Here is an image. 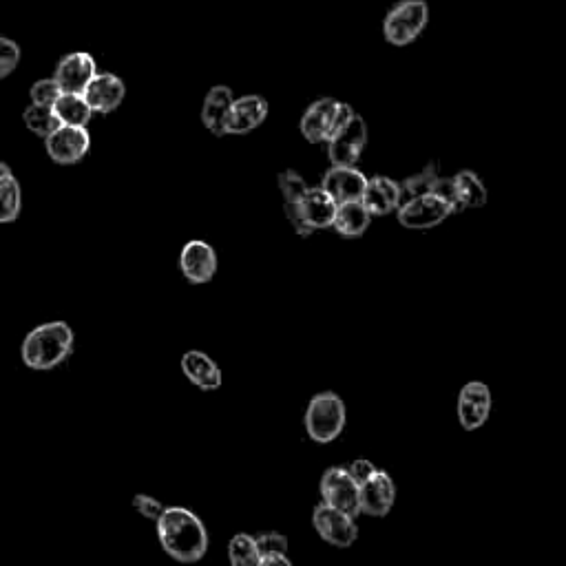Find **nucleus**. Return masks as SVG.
<instances>
[{"label": "nucleus", "mask_w": 566, "mask_h": 566, "mask_svg": "<svg viewBox=\"0 0 566 566\" xmlns=\"http://www.w3.org/2000/svg\"><path fill=\"white\" fill-rule=\"evenodd\" d=\"M157 538L177 562H199L208 551V533L197 513L184 507H166L157 520Z\"/></svg>", "instance_id": "1"}, {"label": "nucleus", "mask_w": 566, "mask_h": 566, "mask_svg": "<svg viewBox=\"0 0 566 566\" xmlns=\"http://www.w3.org/2000/svg\"><path fill=\"white\" fill-rule=\"evenodd\" d=\"M73 339V330L65 321L43 323L27 334L20 354L31 370H54L71 356Z\"/></svg>", "instance_id": "2"}, {"label": "nucleus", "mask_w": 566, "mask_h": 566, "mask_svg": "<svg viewBox=\"0 0 566 566\" xmlns=\"http://www.w3.org/2000/svg\"><path fill=\"white\" fill-rule=\"evenodd\" d=\"M429 23V7L425 0H403L387 12L383 20V36L394 47H407L423 34Z\"/></svg>", "instance_id": "3"}, {"label": "nucleus", "mask_w": 566, "mask_h": 566, "mask_svg": "<svg viewBox=\"0 0 566 566\" xmlns=\"http://www.w3.org/2000/svg\"><path fill=\"white\" fill-rule=\"evenodd\" d=\"M345 427V405L339 394L321 392L310 401L306 412V429L314 443L328 445L337 440Z\"/></svg>", "instance_id": "4"}, {"label": "nucleus", "mask_w": 566, "mask_h": 566, "mask_svg": "<svg viewBox=\"0 0 566 566\" xmlns=\"http://www.w3.org/2000/svg\"><path fill=\"white\" fill-rule=\"evenodd\" d=\"M321 496L326 505L356 518L361 511V485L348 467H330L321 478Z\"/></svg>", "instance_id": "5"}, {"label": "nucleus", "mask_w": 566, "mask_h": 566, "mask_svg": "<svg viewBox=\"0 0 566 566\" xmlns=\"http://www.w3.org/2000/svg\"><path fill=\"white\" fill-rule=\"evenodd\" d=\"M396 213H398V224L412 230H427L440 226L449 215H454L447 199L436 193L407 199Z\"/></svg>", "instance_id": "6"}, {"label": "nucleus", "mask_w": 566, "mask_h": 566, "mask_svg": "<svg viewBox=\"0 0 566 566\" xmlns=\"http://www.w3.org/2000/svg\"><path fill=\"white\" fill-rule=\"evenodd\" d=\"M365 144H368V127H365V120L361 115L354 113L328 140V155L332 166H354L361 157Z\"/></svg>", "instance_id": "7"}, {"label": "nucleus", "mask_w": 566, "mask_h": 566, "mask_svg": "<svg viewBox=\"0 0 566 566\" xmlns=\"http://www.w3.org/2000/svg\"><path fill=\"white\" fill-rule=\"evenodd\" d=\"M312 524L323 540L339 549L352 547V544L356 542V536H359V529H356L354 518L348 516V513L326 505V502H321V505L314 507Z\"/></svg>", "instance_id": "8"}, {"label": "nucleus", "mask_w": 566, "mask_h": 566, "mask_svg": "<svg viewBox=\"0 0 566 566\" xmlns=\"http://www.w3.org/2000/svg\"><path fill=\"white\" fill-rule=\"evenodd\" d=\"M98 76L96 71V60L85 51H76V54H67L58 62L56 67V80L65 93H73V96H85V91Z\"/></svg>", "instance_id": "9"}, {"label": "nucleus", "mask_w": 566, "mask_h": 566, "mask_svg": "<svg viewBox=\"0 0 566 566\" xmlns=\"http://www.w3.org/2000/svg\"><path fill=\"white\" fill-rule=\"evenodd\" d=\"M491 414V390L480 381L467 383L458 396V421L467 432H474L487 423Z\"/></svg>", "instance_id": "10"}, {"label": "nucleus", "mask_w": 566, "mask_h": 566, "mask_svg": "<svg viewBox=\"0 0 566 566\" xmlns=\"http://www.w3.org/2000/svg\"><path fill=\"white\" fill-rule=\"evenodd\" d=\"M47 155L58 164H76L91 149V135L80 127H60L45 140Z\"/></svg>", "instance_id": "11"}, {"label": "nucleus", "mask_w": 566, "mask_h": 566, "mask_svg": "<svg viewBox=\"0 0 566 566\" xmlns=\"http://www.w3.org/2000/svg\"><path fill=\"white\" fill-rule=\"evenodd\" d=\"M337 213H339V204L326 188L317 186V188H308L306 197H303L301 204V222L303 228L308 230V235H312L314 230L319 228H330L337 222Z\"/></svg>", "instance_id": "12"}, {"label": "nucleus", "mask_w": 566, "mask_h": 566, "mask_svg": "<svg viewBox=\"0 0 566 566\" xmlns=\"http://www.w3.org/2000/svg\"><path fill=\"white\" fill-rule=\"evenodd\" d=\"M368 177H365L354 166H332V169L323 177L321 186L337 199V204L348 202H363L365 188H368Z\"/></svg>", "instance_id": "13"}, {"label": "nucleus", "mask_w": 566, "mask_h": 566, "mask_svg": "<svg viewBox=\"0 0 566 566\" xmlns=\"http://www.w3.org/2000/svg\"><path fill=\"white\" fill-rule=\"evenodd\" d=\"M339 109H341V102L332 100V98H321L314 102L299 124L303 138H306L310 144L328 142L334 131V124H337Z\"/></svg>", "instance_id": "14"}, {"label": "nucleus", "mask_w": 566, "mask_h": 566, "mask_svg": "<svg viewBox=\"0 0 566 566\" xmlns=\"http://www.w3.org/2000/svg\"><path fill=\"white\" fill-rule=\"evenodd\" d=\"M182 275L191 283H206L217 272V253L213 246H208L202 239H193L182 248L180 255Z\"/></svg>", "instance_id": "15"}, {"label": "nucleus", "mask_w": 566, "mask_h": 566, "mask_svg": "<svg viewBox=\"0 0 566 566\" xmlns=\"http://www.w3.org/2000/svg\"><path fill=\"white\" fill-rule=\"evenodd\" d=\"M396 500V487L392 476L387 471H376V474L361 485V511L374 518H383L392 511Z\"/></svg>", "instance_id": "16"}, {"label": "nucleus", "mask_w": 566, "mask_h": 566, "mask_svg": "<svg viewBox=\"0 0 566 566\" xmlns=\"http://www.w3.org/2000/svg\"><path fill=\"white\" fill-rule=\"evenodd\" d=\"M363 204L372 213V217L390 215L403 204V186L390 180V177L376 175L368 182V188H365Z\"/></svg>", "instance_id": "17"}, {"label": "nucleus", "mask_w": 566, "mask_h": 566, "mask_svg": "<svg viewBox=\"0 0 566 566\" xmlns=\"http://www.w3.org/2000/svg\"><path fill=\"white\" fill-rule=\"evenodd\" d=\"M268 118V102L261 96L237 98L226 120V135H246Z\"/></svg>", "instance_id": "18"}, {"label": "nucleus", "mask_w": 566, "mask_h": 566, "mask_svg": "<svg viewBox=\"0 0 566 566\" xmlns=\"http://www.w3.org/2000/svg\"><path fill=\"white\" fill-rule=\"evenodd\" d=\"M124 96H127V87H124V82L118 76H113V73H98L85 91V100L89 102L93 113L102 115L118 109Z\"/></svg>", "instance_id": "19"}, {"label": "nucleus", "mask_w": 566, "mask_h": 566, "mask_svg": "<svg viewBox=\"0 0 566 566\" xmlns=\"http://www.w3.org/2000/svg\"><path fill=\"white\" fill-rule=\"evenodd\" d=\"M182 370L186 374V379L195 387H199V390L213 392L222 387V370H219V365L204 352L199 350L186 352L182 356Z\"/></svg>", "instance_id": "20"}, {"label": "nucleus", "mask_w": 566, "mask_h": 566, "mask_svg": "<svg viewBox=\"0 0 566 566\" xmlns=\"http://www.w3.org/2000/svg\"><path fill=\"white\" fill-rule=\"evenodd\" d=\"M233 104H235V96L228 87L219 85L208 91L204 107H202V122H204V127L215 135V138H222V135H226V120H228L230 109H233Z\"/></svg>", "instance_id": "21"}, {"label": "nucleus", "mask_w": 566, "mask_h": 566, "mask_svg": "<svg viewBox=\"0 0 566 566\" xmlns=\"http://www.w3.org/2000/svg\"><path fill=\"white\" fill-rule=\"evenodd\" d=\"M306 182H303V177L297 175L295 171H286L279 175V191L283 195V208H286V215L290 219V224L295 226L297 233L301 237H310L308 230L303 228L301 222V204H303V197L308 193Z\"/></svg>", "instance_id": "22"}, {"label": "nucleus", "mask_w": 566, "mask_h": 566, "mask_svg": "<svg viewBox=\"0 0 566 566\" xmlns=\"http://www.w3.org/2000/svg\"><path fill=\"white\" fill-rule=\"evenodd\" d=\"M23 206V193L20 184L7 164L0 166V222L12 224L20 215Z\"/></svg>", "instance_id": "23"}, {"label": "nucleus", "mask_w": 566, "mask_h": 566, "mask_svg": "<svg viewBox=\"0 0 566 566\" xmlns=\"http://www.w3.org/2000/svg\"><path fill=\"white\" fill-rule=\"evenodd\" d=\"M372 222V213L365 208L363 202H348L339 204L337 222H334V230L343 237H361L368 230Z\"/></svg>", "instance_id": "24"}, {"label": "nucleus", "mask_w": 566, "mask_h": 566, "mask_svg": "<svg viewBox=\"0 0 566 566\" xmlns=\"http://www.w3.org/2000/svg\"><path fill=\"white\" fill-rule=\"evenodd\" d=\"M54 111L60 118L62 127L87 129V124L93 118V109L89 107L85 96H73V93H65V96L56 102Z\"/></svg>", "instance_id": "25"}, {"label": "nucleus", "mask_w": 566, "mask_h": 566, "mask_svg": "<svg viewBox=\"0 0 566 566\" xmlns=\"http://www.w3.org/2000/svg\"><path fill=\"white\" fill-rule=\"evenodd\" d=\"M454 186L458 202L463 208H482L487 204V186L482 184L480 177L471 171H460L454 175Z\"/></svg>", "instance_id": "26"}, {"label": "nucleus", "mask_w": 566, "mask_h": 566, "mask_svg": "<svg viewBox=\"0 0 566 566\" xmlns=\"http://www.w3.org/2000/svg\"><path fill=\"white\" fill-rule=\"evenodd\" d=\"M228 558L233 566H261L264 555L257 547V538L248 533H237L228 542Z\"/></svg>", "instance_id": "27"}, {"label": "nucleus", "mask_w": 566, "mask_h": 566, "mask_svg": "<svg viewBox=\"0 0 566 566\" xmlns=\"http://www.w3.org/2000/svg\"><path fill=\"white\" fill-rule=\"evenodd\" d=\"M23 118H25L27 129L31 133L40 135V138H45V140L62 127V122L56 115V111L51 107H40V104H29L25 113H23Z\"/></svg>", "instance_id": "28"}, {"label": "nucleus", "mask_w": 566, "mask_h": 566, "mask_svg": "<svg viewBox=\"0 0 566 566\" xmlns=\"http://www.w3.org/2000/svg\"><path fill=\"white\" fill-rule=\"evenodd\" d=\"M438 182H440V175H438L436 164H429L425 171H421L418 175L407 177V180L401 184L403 186V202H407V199L434 193Z\"/></svg>", "instance_id": "29"}, {"label": "nucleus", "mask_w": 566, "mask_h": 566, "mask_svg": "<svg viewBox=\"0 0 566 566\" xmlns=\"http://www.w3.org/2000/svg\"><path fill=\"white\" fill-rule=\"evenodd\" d=\"M31 96V104H40V107H56V102L65 96V91L58 85L56 78H45V80H38L34 87L29 91Z\"/></svg>", "instance_id": "30"}, {"label": "nucleus", "mask_w": 566, "mask_h": 566, "mask_svg": "<svg viewBox=\"0 0 566 566\" xmlns=\"http://www.w3.org/2000/svg\"><path fill=\"white\" fill-rule=\"evenodd\" d=\"M20 62V47L9 38H0V78H7Z\"/></svg>", "instance_id": "31"}, {"label": "nucleus", "mask_w": 566, "mask_h": 566, "mask_svg": "<svg viewBox=\"0 0 566 566\" xmlns=\"http://www.w3.org/2000/svg\"><path fill=\"white\" fill-rule=\"evenodd\" d=\"M257 547L261 555H286L288 553V538L277 531H268L257 536Z\"/></svg>", "instance_id": "32"}, {"label": "nucleus", "mask_w": 566, "mask_h": 566, "mask_svg": "<svg viewBox=\"0 0 566 566\" xmlns=\"http://www.w3.org/2000/svg\"><path fill=\"white\" fill-rule=\"evenodd\" d=\"M133 507H135V511L138 513H142L144 518H149V520H160L162 516H164V511H166V507L162 505L160 500H155V498H151V496H146V494H138L133 498Z\"/></svg>", "instance_id": "33"}, {"label": "nucleus", "mask_w": 566, "mask_h": 566, "mask_svg": "<svg viewBox=\"0 0 566 566\" xmlns=\"http://www.w3.org/2000/svg\"><path fill=\"white\" fill-rule=\"evenodd\" d=\"M348 471L352 474V478L359 482V485H365V482H368L379 469L372 465V460L359 458V460H354V463L348 467Z\"/></svg>", "instance_id": "34"}, {"label": "nucleus", "mask_w": 566, "mask_h": 566, "mask_svg": "<svg viewBox=\"0 0 566 566\" xmlns=\"http://www.w3.org/2000/svg\"><path fill=\"white\" fill-rule=\"evenodd\" d=\"M261 566H292V562L288 560V555H266Z\"/></svg>", "instance_id": "35"}]
</instances>
